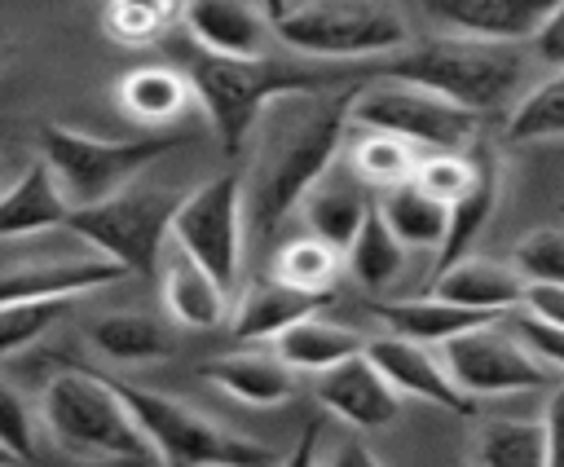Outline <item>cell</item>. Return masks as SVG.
I'll use <instances>...</instances> for the list:
<instances>
[{
	"instance_id": "8fae6325",
	"label": "cell",
	"mask_w": 564,
	"mask_h": 467,
	"mask_svg": "<svg viewBox=\"0 0 564 467\" xmlns=\"http://www.w3.org/2000/svg\"><path fill=\"white\" fill-rule=\"evenodd\" d=\"M441 361L467 397L538 392L555 379V370L511 326H498V317L476 326V330L454 335L449 344H441Z\"/></svg>"
},
{
	"instance_id": "603a6c76",
	"label": "cell",
	"mask_w": 564,
	"mask_h": 467,
	"mask_svg": "<svg viewBox=\"0 0 564 467\" xmlns=\"http://www.w3.org/2000/svg\"><path fill=\"white\" fill-rule=\"evenodd\" d=\"M70 203L53 185L44 163H31L4 194H0V238H26L44 229H66Z\"/></svg>"
},
{
	"instance_id": "7bdbcfd3",
	"label": "cell",
	"mask_w": 564,
	"mask_h": 467,
	"mask_svg": "<svg viewBox=\"0 0 564 467\" xmlns=\"http://www.w3.org/2000/svg\"><path fill=\"white\" fill-rule=\"evenodd\" d=\"M317 445H322V419L304 423L300 441L291 445V454H286V458H282L278 467H317Z\"/></svg>"
},
{
	"instance_id": "7c38bea8",
	"label": "cell",
	"mask_w": 564,
	"mask_h": 467,
	"mask_svg": "<svg viewBox=\"0 0 564 467\" xmlns=\"http://www.w3.org/2000/svg\"><path fill=\"white\" fill-rule=\"evenodd\" d=\"M366 357L379 366V374L397 388V397H414V401H427V405H441L449 414H476V397H467L436 348L427 344H414V339H401V335H379V339H366Z\"/></svg>"
},
{
	"instance_id": "8992f818",
	"label": "cell",
	"mask_w": 564,
	"mask_h": 467,
	"mask_svg": "<svg viewBox=\"0 0 564 467\" xmlns=\"http://www.w3.org/2000/svg\"><path fill=\"white\" fill-rule=\"evenodd\" d=\"M176 141L181 137H163V132L110 141V137L62 128V123H48L35 132L40 163L48 167L53 185L62 189L70 207H88V203H101L128 189V181L141 176L150 163H159L167 150H176Z\"/></svg>"
},
{
	"instance_id": "3957f363",
	"label": "cell",
	"mask_w": 564,
	"mask_h": 467,
	"mask_svg": "<svg viewBox=\"0 0 564 467\" xmlns=\"http://www.w3.org/2000/svg\"><path fill=\"white\" fill-rule=\"evenodd\" d=\"M379 75L405 79L414 88H427L471 115H485L502 106L520 79L524 62L511 44H480L467 35H441V40H419L401 44L397 53L379 57Z\"/></svg>"
},
{
	"instance_id": "e575fe53",
	"label": "cell",
	"mask_w": 564,
	"mask_h": 467,
	"mask_svg": "<svg viewBox=\"0 0 564 467\" xmlns=\"http://www.w3.org/2000/svg\"><path fill=\"white\" fill-rule=\"evenodd\" d=\"M181 0H110L106 4V31L119 44H150L167 31Z\"/></svg>"
},
{
	"instance_id": "d6a6232c",
	"label": "cell",
	"mask_w": 564,
	"mask_h": 467,
	"mask_svg": "<svg viewBox=\"0 0 564 467\" xmlns=\"http://www.w3.org/2000/svg\"><path fill=\"white\" fill-rule=\"evenodd\" d=\"M339 273V251H330L326 242L317 238H295L278 251V264H273V278L308 291V295H326L330 282Z\"/></svg>"
},
{
	"instance_id": "5b68a950",
	"label": "cell",
	"mask_w": 564,
	"mask_h": 467,
	"mask_svg": "<svg viewBox=\"0 0 564 467\" xmlns=\"http://www.w3.org/2000/svg\"><path fill=\"white\" fill-rule=\"evenodd\" d=\"M273 40L308 62L388 57L410 44L405 18L388 0H308L269 22Z\"/></svg>"
},
{
	"instance_id": "30bf717a",
	"label": "cell",
	"mask_w": 564,
	"mask_h": 467,
	"mask_svg": "<svg viewBox=\"0 0 564 467\" xmlns=\"http://www.w3.org/2000/svg\"><path fill=\"white\" fill-rule=\"evenodd\" d=\"M242 172H220L203 181L198 189L181 194L176 216H172V242L185 260L207 269L225 291L238 282L242 264Z\"/></svg>"
},
{
	"instance_id": "7402d4cb",
	"label": "cell",
	"mask_w": 564,
	"mask_h": 467,
	"mask_svg": "<svg viewBox=\"0 0 564 467\" xmlns=\"http://www.w3.org/2000/svg\"><path fill=\"white\" fill-rule=\"evenodd\" d=\"M494 203H498V163L489 150H476V181L445 207V238L436 247V273L471 256V242L494 216Z\"/></svg>"
},
{
	"instance_id": "2e32d148",
	"label": "cell",
	"mask_w": 564,
	"mask_h": 467,
	"mask_svg": "<svg viewBox=\"0 0 564 467\" xmlns=\"http://www.w3.org/2000/svg\"><path fill=\"white\" fill-rule=\"evenodd\" d=\"M295 211H304V225H308V238H317V242H326L330 251H348V242H352V234L361 229V220L370 216V203H366V185L348 172V163L344 167H326L317 181H313V189L300 198V207Z\"/></svg>"
},
{
	"instance_id": "ffe728a7",
	"label": "cell",
	"mask_w": 564,
	"mask_h": 467,
	"mask_svg": "<svg viewBox=\"0 0 564 467\" xmlns=\"http://www.w3.org/2000/svg\"><path fill=\"white\" fill-rule=\"evenodd\" d=\"M322 300H326V295H308V291H300V286H291V282H282V278H264V282H256V286L238 300V308H234V317H229V330H234V339H242V344L278 339L286 326H295L300 317L317 313Z\"/></svg>"
},
{
	"instance_id": "277c9868",
	"label": "cell",
	"mask_w": 564,
	"mask_h": 467,
	"mask_svg": "<svg viewBox=\"0 0 564 467\" xmlns=\"http://www.w3.org/2000/svg\"><path fill=\"white\" fill-rule=\"evenodd\" d=\"M40 419L53 445L70 458H115V463H137L150 458V445L128 414L123 397L115 392V379H97L88 370H62L48 379L40 397Z\"/></svg>"
},
{
	"instance_id": "f6af8a7d",
	"label": "cell",
	"mask_w": 564,
	"mask_h": 467,
	"mask_svg": "<svg viewBox=\"0 0 564 467\" xmlns=\"http://www.w3.org/2000/svg\"><path fill=\"white\" fill-rule=\"evenodd\" d=\"M286 9H291V0H260V13H264L269 22H273V18H282Z\"/></svg>"
},
{
	"instance_id": "7a4b0ae2",
	"label": "cell",
	"mask_w": 564,
	"mask_h": 467,
	"mask_svg": "<svg viewBox=\"0 0 564 467\" xmlns=\"http://www.w3.org/2000/svg\"><path fill=\"white\" fill-rule=\"evenodd\" d=\"M189 93L198 97L216 141L225 154H242L256 119L264 115V106L282 93H317L330 88L326 75H317L304 62H286V57H216V53H194L189 57Z\"/></svg>"
},
{
	"instance_id": "b9f144b4",
	"label": "cell",
	"mask_w": 564,
	"mask_h": 467,
	"mask_svg": "<svg viewBox=\"0 0 564 467\" xmlns=\"http://www.w3.org/2000/svg\"><path fill=\"white\" fill-rule=\"evenodd\" d=\"M542 436H546V467H564V383L546 401Z\"/></svg>"
},
{
	"instance_id": "f546056e",
	"label": "cell",
	"mask_w": 564,
	"mask_h": 467,
	"mask_svg": "<svg viewBox=\"0 0 564 467\" xmlns=\"http://www.w3.org/2000/svg\"><path fill=\"white\" fill-rule=\"evenodd\" d=\"M344 264H348V273L361 282V286H370V291H379V286H388V282H397L401 278V269H405V247L392 238V229L383 225V216L370 207V216L361 220V229L352 234V242H348V251H344Z\"/></svg>"
},
{
	"instance_id": "4dcf8cb0",
	"label": "cell",
	"mask_w": 564,
	"mask_h": 467,
	"mask_svg": "<svg viewBox=\"0 0 564 467\" xmlns=\"http://www.w3.org/2000/svg\"><path fill=\"white\" fill-rule=\"evenodd\" d=\"M414 145L388 137V132H361L348 150V172L361 181V185H379V189H392V185H405L414 176Z\"/></svg>"
},
{
	"instance_id": "d590c367",
	"label": "cell",
	"mask_w": 564,
	"mask_h": 467,
	"mask_svg": "<svg viewBox=\"0 0 564 467\" xmlns=\"http://www.w3.org/2000/svg\"><path fill=\"white\" fill-rule=\"evenodd\" d=\"M511 269L524 282H551L564 286V229H533L516 242Z\"/></svg>"
},
{
	"instance_id": "9c48e42d",
	"label": "cell",
	"mask_w": 564,
	"mask_h": 467,
	"mask_svg": "<svg viewBox=\"0 0 564 467\" xmlns=\"http://www.w3.org/2000/svg\"><path fill=\"white\" fill-rule=\"evenodd\" d=\"M348 123L361 132H388L405 145H423V150H467L476 141L480 115L414 88L405 79H370L361 88H352L348 97Z\"/></svg>"
},
{
	"instance_id": "f35d334b",
	"label": "cell",
	"mask_w": 564,
	"mask_h": 467,
	"mask_svg": "<svg viewBox=\"0 0 564 467\" xmlns=\"http://www.w3.org/2000/svg\"><path fill=\"white\" fill-rule=\"evenodd\" d=\"M511 330H516V335H520V339H524L551 370L564 374V330H560V326H542V322H533V317L520 313V317L511 322Z\"/></svg>"
},
{
	"instance_id": "e0dca14e",
	"label": "cell",
	"mask_w": 564,
	"mask_h": 467,
	"mask_svg": "<svg viewBox=\"0 0 564 467\" xmlns=\"http://www.w3.org/2000/svg\"><path fill=\"white\" fill-rule=\"evenodd\" d=\"M185 26L203 53L216 57H264L269 53V18L242 0H189Z\"/></svg>"
},
{
	"instance_id": "cb8c5ba5",
	"label": "cell",
	"mask_w": 564,
	"mask_h": 467,
	"mask_svg": "<svg viewBox=\"0 0 564 467\" xmlns=\"http://www.w3.org/2000/svg\"><path fill=\"white\" fill-rule=\"evenodd\" d=\"M163 304H167V313L181 322V326H189V330H212V326H220L225 322V313H229V291L207 273V269H198L194 260H185L181 251L163 264Z\"/></svg>"
},
{
	"instance_id": "d6986e66",
	"label": "cell",
	"mask_w": 564,
	"mask_h": 467,
	"mask_svg": "<svg viewBox=\"0 0 564 467\" xmlns=\"http://www.w3.org/2000/svg\"><path fill=\"white\" fill-rule=\"evenodd\" d=\"M207 383L238 397L242 405H282L295 397V370L278 352H225L203 361Z\"/></svg>"
},
{
	"instance_id": "9a60e30c",
	"label": "cell",
	"mask_w": 564,
	"mask_h": 467,
	"mask_svg": "<svg viewBox=\"0 0 564 467\" xmlns=\"http://www.w3.org/2000/svg\"><path fill=\"white\" fill-rule=\"evenodd\" d=\"M555 0H423V9L445 22L454 35L480 40V44H520L533 40V31L546 22Z\"/></svg>"
},
{
	"instance_id": "ab89813d",
	"label": "cell",
	"mask_w": 564,
	"mask_h": 467,
	"mask_svg": "<svg viewBox=\"0 0 564 467\" xmlns=\"http://www.w3.org/2000/svg\"><path fill=\"white\" fill-rule=\"evenodd\" d=\"M520 313L533 317V322H542V326H560V330H564V286H551V282H524Z\"/></svg>"
},
{
	"instance_id": "83f0119b",
	"label": "cell",
	"mask_w": 564,
	"mask_h": 467,
	"mask_svg": "<svg viewBox=\"0 0 564 467\" xmlns=\"http://www.w3.org/2000/svg\"><path fill=\"white\" fill-rule=\"evenodd\" d=\"M383 216V225L392 229V238L405 251H436L445 238V203L427 198L419 185H392L383 189V203L375 207Z\"/></svg>"
},
{
	"instance_id": "1f68e13d",
	"label": "cell",
	"mask_w": 564,
	"mask_h": 467,
	"mask_svg": "<svg viewBox=\"0 0 564 467\" xmlns=\"http://www.w3.org/2000/svg\"><path fill=\"white\" fill-rule=\"evenodd\" d=\"M507 137L516 145L524 141H560L564 137V70L542 79L533 93H524L507 119Z\"/></svg>"
},
{
	"instance_id": "484cf974",
	"label": "cell",
	"mask_w": 564,
	"mask_h": 467,
	"mask_svg": "<svg viewBox=\"0 0 564 467\" xmlns=\"http://www.w3.org/2000/svg\"><path fill=\"white\" fill-rule=\"evenodd\" d=\"M119 110L141 128H163L189 106V79L167 66H137L115 84Z\"/></svg>"
},
{
	"instance_id": "44dd1931",
	"label": "cell",
	"mask_w": 564,
	"mask_h": 467,
	"mask_svg": "<svg viewBox=\"0 0 564 467\" xmlns=\"http://www.w3.org/2000/svg\"><path fill=\"white\" fill-rule=\"evenodd\" d=\"M375 317L388 326V335H401V339H414V344H427V348H441V344H449L454 335L494 322V313L463 308V304H449V300H436V295L375 304Z\"/></svg>"
},
{
	"instance_id": "f1b7e54d",
	"label": "cell",
	"mask_w": 564,
	"mask_h": 467,
	"mask_svg": "<svg viewBox=\"0 0 564 467\" xmlns=\"http://www.w3.org/2000/svg\"><path fill=\"white\" fill-rule=\"evenodd\" d=\"M480 467H546L542 419H489L476 432Z\"/></svg>"
},
{
	"instance_id": "60d3db41",
	"label": "cell",
	"mask_w": 564,
	"mask_h": 467,
	"mask_svg": "<svg viewBox=\"0 0 564 467\" xmlns=\"http://www.w3.org/2000/svg\"><path fill=\"white\" fill-rule=\"evenodd\" d=\"M533 53L542 57V62H551V66H564V0H555L551 4V13H546V22L533 31Z\"/></svg>"
},
{
	"instance_id": "5bb4252c",
	"label": "cell",
	"mask_w": 564,
	"mask_h": 467,
	"mask_svg": "<svg viewBox=\"0 0 564 467\" xmlns=\"http://www.w3.org/2000/svg\"><path fill=\"white\" fill-rule=\"evenodd\" d=\"M128 273L115 260L79 256V260H48V264H18L0 273V304H40V300H79L88 291L115 286Z\"/></svg>"
},
{
	"instance_id": "52a82bcc",
	"label": "cell",
	"mask_w": 564,
	"mask_h": 467,
	"mask_svg": "<svg viewBox=\"0 0 564 467\" xmlns=\"http://www.w3.org/2000/svg\"><path fill=\"white\" fill-rule=\"evenodd\" d=\"M115 392L137 419L150 445V458H159V467H269L273 463L264 445L203 419L198 410H189L167 392L137 388V383H115Z\"/></svg>"
},
{
	"instance_id": "ba28073f",
	"label": "cell",
	"mask_w": 564,
	"mask_h": 467,
	"mask_svg": "<svg viewBox=\"0 0 564 467\" xmlns=\"http://www.w3.org/2000/svg\"><path fill=\"white\" fill-rule=\"evenodd\" d=\"M181 194L176 189H119L101 203L70 207L66 229L79 234L101 260H115L123 273H159L163 242L172 238Z\"/></svg>"
},
{
	"instance_id": "ee69618b",
	"label": "cell",
	"mask_w": 564,
	"mask_h": 467,
	"mask_svg": "<svg viewBox=\"0 0 564 467\" xmlns=\"http://www.w3.org/2000/svg\"><path fill=\"white\" fill-rule=\"evenodd\" d=\"M330 467H383L366 445H357V441H348V445H339V454H335V463Z\"/></svg>"
},
{
	"instance_id": "6da1fadb",
	"label": "cell",
	"mask_w": 564,
	"mask_h": 467,
	"mask_svg": "<svg viewBox=\"0 0 564 467\" xmlns=\"http://www.w3.org/2000/svg\"><path fill=\"white\" fill-rule=\"evenodd\" d=\"M348 97L344 93H282L256 119L247 145L251 163L242 172V207L247 220L260 229H278L313 181L335 163L344 128H348ZM242 145V150H247Z\"/></svg>"
},
{
	"instance_id": "ac0fdd59",
	"label": "cell",
	"mask_w": 564,
	"mask_h": 467,
	"mask_svg": "<svg viewBox=\"0 0 564 467\" xmlns=\"http://www.w3.org/2000/svg\"><path fill=\"white\" fill-rule=\"evenodd\" d=\"M432 295L449 300V304H463V308H480V313L502 317V313L520 308L524 278L511 264H498V260H485V256H463V260H454L449 269L436 273Z\"/></svg>"
},
{
	"instance_id": "836d02e7",
	"label": "cell",
	"mask_w": 564,
	"mask_h": 467,
	"mask_svg": "<svg viewBox=\"0 0 564 467\" xmlns=\"http://www.w3.org/2000/svg\"><path fill=\"white\" fill-rule=\"evenodd\" d=\"M471 181H476V150H432L414 163V176H410V185H419L427 198H436L445 207Z\"/></svg>"
},
{
	"instance_id": "8d00e7d4",
	"label": "cell",
	"mask_w": 564,
	"mask_h": 467,
	"mask_svg": "<svg viewBox=\"0 0 564 467\" xmlns=\"http://www.w3.org/2000/svg\"><path fill=\"white\" fill-rule=\"evenodd\" d=\"M70 308V300H40V304H0V357L35 344L62 313Z\"/></svg>"
},
{
	"instance_id": "d4e9b609",
	"label": "cell",
	"mask_w": 564,
	"mask_h": 467,
	"mask_svg": "<svg viewBox=\"0 0 564 467\" xmlns=\"http://www.w3.org/2000/svg\"><path fill=\"white\" fill-rule=\"evenodd\" d=\"M273 344H278V357H282L291 370H308V374H322V370H330V366H339V361L366 352V339H361L357 330L335 326V322H326V317H317V313H308V317H300L295 326H286Z\"/></svg>"
},
{
	"instance_id": "bcb514c9",
	"label": "cell",
	"mask_w": 564,
	"mask_h": 467,
	"mask_svg": "<svg viewBox=\"0 0 564 467\" xmlns=\"http://www.w3.org/2000/svg\"><path fill=\"white\" fill-rule=\"evenodd\" d=\"M0 467H18V463H13V458H9L4 449H0Z\"/></svg>"
},
{
	"instance_id": "74e56055",
	"label": "cell",
	"mask_w": 564,
	"mask_h": 467,
	"mask_svg": "<svg viewBox=\"0 0 564 467\" xmlns=\"http://www.w3.org/2000/svg\"><path fill=\"white\" fill-rule=\"evenodd\" d=\"M0 449L13 463H35V414L18 388L0 379Z\"/></svg>"
},
{
	"instance_id": "4316f807",
	"label": "cell",
	"mask_w": 564,
	"mask_h": 467,
	"mask_svg": "<svg viewBox=\"0 0 564 467\" xmlns=\"http://www.w3.org/2000/svg\"><path fill=\"white\" fill-rule=\"evenodd\" d=\"M88 339H93V348L101 357H110L119 366L159 361V357L172 352V335L150 313H106V317H97L88 326Z\"/></svg>"
},
{
	"instance_id": "4fadbf2b",
	"label": "cell",
	"mask_w": 564,
	"mask_h": 467,
	"mask_svg": "<svg viewBox=\"0 0 564 467\" xmlns=\"http://www.w3.org/2000/svg\"><path fill=\"white\" fill-rule=\"evenodd\" d=\"M313 392H317L322 410H330L335 419H344V423H352V427H366V432L388 427V423H397V414H401L397 388L379 374V366H375L366 352H357V357H348V361L322 370L317 383H313Z\"/></svg>"
}]
</instances>
